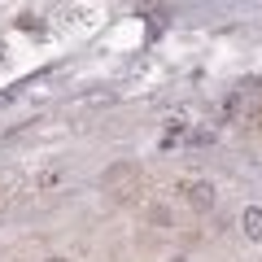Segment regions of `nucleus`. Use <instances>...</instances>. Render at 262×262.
<instances>
[{"instance_id":"nucleus-1","label":"nucleus","mask_w":262,"mask_h":262,"mask_svg":"<svg viewBox=\"0 0 262 262\" xmlns=\"http://www.w3.org/2000/svg\"><path fill=\"white\" fill-rule=\"evenodd\" d=\"M184 192H188V206H192V210H210V206H214V184L192 179V184H184Z\"/></svg>"},{"instance_id":"nucleus-2","label":"nucleus","mask_w":262,"mask_h":262,"mask_svg":"<svg viewBox=\"0 0 262 262\" xmlns=\"http://www.w3.org/2000/svg\"><path fill=\"white\" fill-rule=\"evenodd\" d=\"M241 223H245V236L262 241V210H258V206H249V210H245V219H241Z\"/></svg>"},{"instance_id":"nucleus-3","label":"nucleus","mask_w":262,"mask_h":262,"mask_svg":"<svg viewBox=\"0 0 262 262\" xmlns=\"http://www.w3.org/2000/svg\"><path fill=\"white\" fill-rule=\"evenodd\" d=\"M53 262H66V258H53Z\"/></svg>"}]
</instances>
